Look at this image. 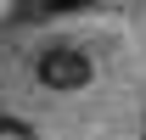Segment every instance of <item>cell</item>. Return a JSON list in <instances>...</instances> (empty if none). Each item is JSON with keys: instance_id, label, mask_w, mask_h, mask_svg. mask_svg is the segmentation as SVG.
I'll list each match as a JSON object with an SVG mask.
<instances>
[{"instance_id": "obj_1", "label": "cell", "mask_w": 146, "mask_h": 140, "mask_svg": "<svg viewBox=\"0 0 146 140\" xmlns=\"http://www.w3.org/2000/svg\"><path fill=\"white\" fill-rule=\"evenodd\" d=\"M39 84L45 90H56V95H73V90H84L96 79V62L79 45H51V51H39Z\"/></svg>"}, {"instance_id": "obj_2", "label": "cell", "mask_w": 146, "mask_h": 140, "mask_svg": "<svg viewBox=\"0 0 146 140\" xmlns=\"http://www.w3.org/2000/svg\"><path fill=\"white\" fill-rule=\"evenodd\" d=\"M39 6H45V11L56 17V11H90L96 0H39Z\"/></svg>"}]
</instances>
